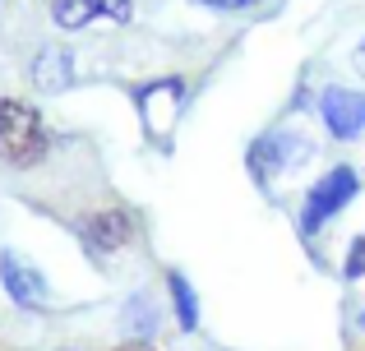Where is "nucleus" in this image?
Returning a JSON list of instances; mask_svg holds the SVG:
<instances>
[{"mask_svg":"<svg viewBox=\"0 0 365 351\" xmlns=\"http://www.w3.org/2000/svg\"><path fill=\"white\" fill-rule=\"evenodd\" d=\"M46 157V125L33 107L14 98H0V162L37 167Z\"/></svg>","mask_w":365,"mask_h":351,"instance_id":"nucleus-1","label":"nucleus"},{"mask_svg":"<svg viewBox=\"0 0 365 351\" xmlns=\"http://www.w3.org/2000/svg\"><path fill=\"white\" fill-rule=\"evenodd\" d=\"M351 194H356V172L351 167H333L329 176H319L310 185V194H305V213H301V231L314 236L329 217H338L342 208L351 204Z\"/></svg>","mask_w":365,"mask_h":351,"instance_id":"nucleus-2","label":"nucleus"},{"mask_svg":"<svg viewBox=\"0 0 365 351\" xmlns=\"http://www.w3.org/2000/svg\"><path fill=\"white\" fill-rule=\"evenodd\" d=\"M319 111H324V125H329L333 139H356V135H365V93L324 88Z\"/></svg>","mask_w":365,"mask_h":351,"instance_id":"nucleus-3","label":"nucleus"},{"mask_svg":"<svg viewBox=\"0 0 365 351\" xmlns=\"http://www.w3.org/2000/svg\"><path fill=\"white\" fill-rule=\"evenodd\" d=\"M0 282H5V291L14 296V305H24V310H42L46 305V282L24 254H14V250L0 254Z\"/></svg>","mask_w":365,"mask_h":351,"instance_id":"nucleus-4","label":"nucleus"},{"mask_svg":"<svg viewBox=\"0 0 365 351\" xmlns=\"http://www.w3.org/2000/svg\"><path fill=\"white\" fill-rule=\"evenodd\" d=\"M134 5L130 0H51V19L61 28H88L98 19H111V23H130Z\"/></svg>","mask_w":365,"mask_h":351,"instance_id":"nucleus-5","label":"nucleus"},{"mask_svg":"<svg viewBox=\"0 0 365 351\" xmlns=\"http://www.w3.org/2000/svg\"><path fill=\"white\" fill-rule=\"evenodd\" d=\"M292 153H310V144H305V139H292V135H268L250 148V172L273 176V172H282V167H296L301 157H292Z\"/></svg>","mask_w":365,"mask_h":351,"instance_id":"nucleus-6","label":"nucleus"},{"mask_svg":"<svg viewBox=\"0 0 365 351\" xmlns=\"http://www.w3.org/2000/svg\"><path fill=\"white\" fill-rule=\"evenodd\" d=\"M130 236H134V222H130V213H120V208H111V213H93L88 222H83V241H88V250H98V254L120 250Z\"/></svg>","mask_w":365,"mask_h":351,"instance_id":"nucleus-7","label":"nucleus"},{"mask_svg":"<svg viewBox=\"0 0 365 351\" xmlns=\"http://www.w3.org/2000/svg\"><path fill=\"white\" fill-rule=\"evenodd\" d=\"M180 98H185L180 79H162V83H153V88H143L139 102H143V116H148V125L158 130V139H167V125L176 120Z\"/></svg>","mask_w":365,"mask_h":351,"instance_id":"nucleus-8","label":"nucleus"},{"mask_svg":"<svg viewBox=\"0 0 365 351\" xmlns=\"http://www.w3.org/2000/svg\"><path fill=\"white\" fill-rule=\"evenodd\" d=\"M167 287H171V300H176V319H180V328H199V300H195V287H190L180 273H171L167 278Z\"/></svg>","mask_w":365,"mask_h":351,"instance_id":"nucleus-9","label":"nucleus"},{"mask_svg":"<svg viewBox=\"0 0 365 351\" xmlns=\"http://www.w3.org/2000/svg\"><path fill=\"white\" fill-rule=\"evenodd\" d=\"M37 74H42V88H61V83L70 79V61H65L61 51H56V56H42Z\"/></svg>","mask_w":365,"mask_h":351,"instance_id":"nucleus-10","label":"nucleus"},{"mask_svg":"<svg viewBox=\"0 0 365 351\" xmlns=\"http://www.w3.org/2000/svg\"><path fill=\"white\" fill-rule=\"evenodd\" d=\"M342 273H347L351 282L365 278V236H356V241H351V250H347V268H342Z\"/></svg>","mask_w":365,"mask_h":351,"instance_id":"nucleus-11","label":"nucleus"},{"mask_svg":"<svg viewBox=\"0 0 365 351\" xmlns=\"http://www.w3.org/2000/svg\"><path fill=\"white\" fill-rule=\"evenodd\" d=\"M351 65H356V74H365V37H361L356 51H351Z\"/></svg>","mask_w":365,"mask_h":351,"instance_id":"nucleus-12","label":"nucleus"},{"mask_svg":"<svg viewBox=\"0 0 365 351\" xmlns=\"http://www.w3.org/2000/svg\"><path fill=\"white\" fill-rule=\"evenodd\" d=\"M259 0H227V9H255Z\"/></svg>","mask_w":365,"mask_h":351,"instance_id":"nucleus-13","label":"nucleus"},{"mask_svg":"<svg viewBox=\"0 0 365 351\" xmlns=\"http://www.w3.org/2000/svg\"><path fill=\"white\" fill-rule=\"evenodd\" d=\"M116 351H153V347H143V342H130V347H116Z\"/></svg>","mask_w":365,"mask_h":351,"instance_id":"nucleus-14","label":"nucleus"},{"mask_svg":"<svg viewBox=\"0 0 365 351\" xmlns=\"http://www.w3.org/2000/svg\"><path fill=\"white\" fill-rule=\"evenodd\" d=\"M204 5H213V9H227V0H204Z\"/></svg>","mask_w":365,"mask_h":351,"instance_id":"nucleus-15","label":"nucleus"},{"mask_svg":"<svg viewBox=\"0 0 365 351\" xmlns=\"http://www.w3.org/2000/svg\"><path fill=\"white\" fill-rule=\"evenodd\" d=\"M356 324H361V328H365V310H361V319H356Z\"/></svg>","mask_w":365,"mask_h":351,"instance_id":"nucleus-16","label":"nucleus"}]
</instances>
